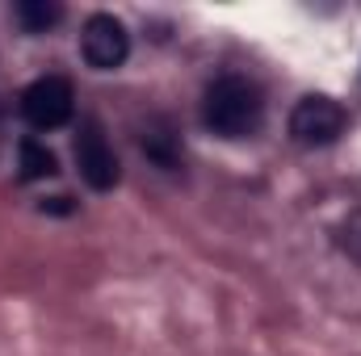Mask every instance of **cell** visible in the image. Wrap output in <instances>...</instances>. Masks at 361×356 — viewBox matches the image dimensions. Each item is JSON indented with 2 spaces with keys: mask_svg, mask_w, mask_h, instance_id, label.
Wrapping results in <instances>:
<instances>
[{
  "mask_svg": "<svg viewBox=\"0 0 361 356\" xmlns=\"http://www.w3.org/2000/svg\"><path fill=\"white\" fill-rule=\"evenodd\" d=\"M202 122L223 139H248L265 122V92L248 76H219L202 96Z\"/></svg>",
  "mask_w": 361,
  "mask_h": 356,
  "instance_id": "cell-1",
  "label": "cell"
},
{
  "mask_svg": "<svg viewBox=\"0 0 361 356\" xmlns=\"http://www.w3.org/2000/svg\"><path fill=\"white\" fill-rule=\"evenodd\" d=\"M76 113V92L68 76H38L30 89L21 92V117L34 130H59Z\"/></svg>",
  "mask_w": 361,
  "mask_h": 356,
  "instance_id": "cell-2",
  "label": "cell"
},
{
  "mask_svg": "<svg viewBox=\"0 0 361 356\" xmlns=\"http://www.w3.org/2000/svg\"><path fill=\"white\" fill-rule=\"evenodd\" d=\"M345 126H349V113L332 96H302L290 113V134L302 147H328L345 134Z\"/></svg>",
  "mask_w": 361,
  "mask_h": 356,
  "instance_id": "cell-3",
  "label": "cell"
},
{
  "mask_svg": "<svg viewBox=\"0 0 361 356\" xmlns=\"http://www.w3.org/2000/svg\"><path fill=\"white\" fill-rule=\"evenodd\" d=\"M80 55H85V63L97 68V72L122 68L126 55H130V34H126V25H122L114 13H92L89 21H85V30H80Z\"/></svg>",
  "mask_w": 361,
  "mask_h": 356,
  "instance_id": "cell-4",
  "label": "cell"
},
{
  "mask_svg": "<svg viewBox=\"0 0 361 356\" xmlns=\"http://www.w3.org/2000/svg\"><path fill=\"white\" fill-rule=\"evenodd\" d=\"M76 164H80V177L89 180V189L105 193L118 184V155L101 130L97 117H85L80 122V134H76Z\"/></svg>",
  "mask_w": 361,
  "mask_h": 356,
  "instance_id": "cell-5",
  "label": "cell"
},
{
  "mask_svg": "<svg viewBox=\"0 0 361 356\" xmlns=\"http://www.w3.org/2000/svg\"><path fill=\"white\" fill-rule=\"evenodd\" d=\"M13 17L21 21V30L47 34L51 25L63 21V4H59V0H17V4H13Z\"/></svg>",
  "mask_w": 361,
  "mask_h": 356,
  "instance_id": "cell-6",
  "label": "cell"
},
{
  "mask_svg": "<svg viewBox=\"0 0 361 356\" xmlns=\"http://www.w3.org/2000/svg\"><path fill=\"white\" fill-rule=\"evenodd\" d=\"M59 172V160L47 143L38 139H25L21 143V180H42V177H55Z\"/></svg>",
  "mask_w": 361,
  "mask_h": 356,
  "instance_id": "cell-7",
  "label": "cell"
},
{
  "mask_svg": "<svg viewBox=\"0 0 361 356\" xmlns=\"http://www.w3.org/2000/svg\"><path fill=\"white\" fill-rule=\"evenodd\" d=\"M143 151L160 164V168H177V134L169 122H160L152 134H143Z\"/></svg>",
  "mask_w": 361,
  "mask_h": 356,
  "instance_id": "cell-8",
  "label": "cell"
},
{
  "mask_svg": "<svg viewBox=\"0 0 361 356\" xmlns=\"http://www.w3.org/2000/svg\"><path fill=\"white\" fill-rule=\"evenodd\" d=\"M345 248L361 260V214H353V218H349V227H345Z\"/></svg>",
  "mask_w": 361,
  "mask_h": 356,
  "instance_id": "cell-9",
  "label": "cell"
}]
</instances>
